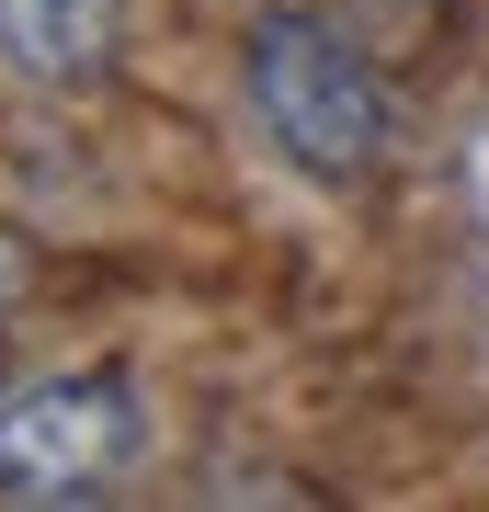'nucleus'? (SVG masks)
<instances>
[{
	"label": "nucleus",
	"mask_w": 489,
	"mask_h": 512,
	"mask_svg": "<svg viewBox=\"0 0 489 512\" xmlns=\"http://www.w3.org/2000/svg\"><path fill=\"white\" fill-rule=\"evenodd\" d=\"M239 69H251V114L273 126V148H285L308 183H364V171H376V148H387V92H376V69H364L330 23L262 12Z\"/></svg>",
	"instance_id": "nucleus-1"
},
{
	"label": "nucleus",
	"mask_w": 489,
	"mask_h": 512,
	"mask_svg": "<svg viewBox=\"0 0 489 512\" xmlns=\"http://www.w3.org/2000/svg\"><path fill=\"white\" fill-rule=\"evenodd\" d=\"M148 410L126 376H35L0 399V490L12 501H91L137 467Z\"/></svg>",
	"instance_id": "nucleus-2"
},
{
	"label": "nucleus",
	"mask_w": 489,
	"mask_h": 512,
	"mask_svg": "<svg viewBox=\"0 0 489 512\" xmlns=\"http://www.w3.org/2000/svg\"><path fill=\"white\" fill-rule=\"evenodd\" d=\"M114 35H126V0H0V57L23 80H46V92L103 80Z\"/></svg>",
	"instance_id": "nucleus-3"
},
{
	"label": "nucleus",
	"mask_w": 489,
	"mask_h": 512,
	"mask_svg": "<svg viewBox=\"0 0 489 512\" xmlns=\"http://www.w3.org/2000/svg\"><path fill=\"white\" fill-rule=\"evenodd\" d=\"M12 296H23V251L0 239V308H12Z\"/></svg>",
	"instance_id": "nucleus-4"
}]
</instances>
